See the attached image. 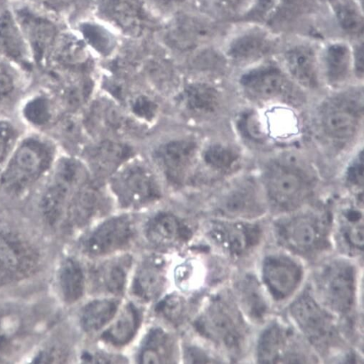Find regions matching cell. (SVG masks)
Returning <instances> with one entry per match:
<instances>
[{
	"instance_id": "cell-1",
	"label": "cell",
	"mask_w": 364,
	"mask_h": 364,
	"mask_svg": "<svg viewBox=\"0 0 364 364\" xmlns=\"http://www.w3.org/2000/svg\"><path fill=\"white\" fill-rule=\"evenodd\" d=\"M56 159L50 139L38 134L21 137L0 172V188L10 195H22L45 180Z\"/></svg>"
},
{
	"instance_id": "cell-2",
	"label": "cell",
	"mask_w": 364,
	"mask_h": 364,
	"mask_svg": "<svg viewBox=\"0 0 364 364\" xmlns=\"http://www.w3.org/2000/svg\"><path fill=\"white\" fill-rule=\"evenodd\" d=\"M9 6L23 33L33 62L46 64L62 32L58 18L33 0H12Z\"/></svg>"
},
{
	"instance_id": "cell-3",
	"label": "cell",
	"mask_w": 364,
	"mask_h": 364,
	"mask_svg": "<svg viewBox=\"0 0 364 364\" xmlns=\"http://www.w3.org/2000/svg\"><path fill=\"white\" fill-rule=\"evenodd\" d=\"M263 183L270 203L282 210L299 207L309 197L312 187L308 173L287 161L269 166L264 172Z\"/></svg>"
},
{
	"instance_id": "cell-4",
	"label": "cell",
	"mask_w": 364,
	"mask_h": 364,
	"mask_svg": "<svg viewBox=\"0 0 364 364\" xmlns=\"http://www.w3.org/2000/svg\"><path fill=\"white\" fill-rule=\"evenodd\" d=\"M96 6L105 25L128 38H141L157 26L154 12L144 0H97Z\"/></svg>"
},
{
	"instance_id": "cell-5",
	"label": "cell",
	"mask_w": 364,
	"mask_h": 364,
	"mask_svg": "<svg viewBox=\"0 0 364 364\" xmlns=\"http://www.w3.org/2000/svg\"><path fill=\"white\" fill-rule=\"evenodd\" d=\"M112 189L124 208L151 205L161 196L159 183L151 170L143 164H132L119 171L112 181Z\"/></svg>"
},
{
	"instance_id": "cell-6",
	"label": "cell",
	"mask_w": 364,
	"mask_h": 364,
	"mask_svg": "<svg viewBox=\"0 0 364 364\" xmlns=\"http://www.w3.org/2000/svg\"><path fill=\"white\" fill-rule=\"evenodd\" d=\"M198 333L230 350L237 351L244 339V326L232 304L217 298L196 322Z\"/></svg>"
},
{
	"instance_id": "cell-7",
	"label": "cell",
	"mask_w": 364,
	"mask_h": 364,
	"mask_svg": "<svg viewBox=\"0 0 364 364\" xmlns=\"http://www.w3.org/2000/svg\"><path fill=\"white\" fill-rule=\"evenodd\" d=\"M363 112L359 99L350 95L336 97L326 102L319 112L321 129L333 141H350L360 127Z\"/></svg>"
},
{
	"instance_id": "cell-8",
	"label": "cell",
	"mask_w": 364,
	"mask_h": 364,
	"mask_svg": "<svg viewBox=\"0 0 364 364\" xmlns=\"http://www.w3.org/2000/svg\"><path fill=\"white\" fill-rule=\"evenodd\" d=\"M240 84L247 95L259 102L296 103L301 98L294 84L274 65L250 70L242 77Z\"/></svg>"
},
{
	"instance_id": "cell-9",
	"label": "cell",
	"mask_w": 364,
	"mask_h": 364,
	"mask_svg": "<svg viewBox=\"0 0 364 364\" xmlns=\"http://www.w3.org/2000/svg\"><path fill=\"white\" fill-rule=\"evenodd\" d=\"M277 228L281 242L300 253H311L326 243L327 225L318 215H299L282 221Z\"/></svg>"
},
{
	"instance_id": "cell-10",
	"label": "cell",
	"mask_w": 364,
	"mask_h": 364,
	"mask_svg": "<svg viewBox=\"0 0 364 364\" xmlns=\"http://www.w3.org/2000/svg\"><path fill=\"white\" fill-rule=\"evenodd\" d=\"M136 234L129 215L114 216L103 222L82 241L84 252L92 257L108 255L128 247Z\"/></svg>"
},
{
	"instance_id": "cell-11",
	"label": "cell",
	"mask_w": 364,
	"mask_h": 364,
	"mask_svg": "<svg viewBox=\"0 0 364 364\" xmlns=\"http://www.w3.org/2000/svg\"><path fill=\"white\" fill-rule=\"evenodd\" d=\"M319 288L330 307L345 314L350 311L355 298V273L353 267L343 261H336L322 270Z\"/></svg>"
},
{
	"instance_id": "cell-12",
	"label": "cell",
	"mask_w": 364,
	"mask_h": 364,
	"mask_svg": "<svg viewBox=\"0 0 364 364\" xmlns=\"http://www.w3.org/2000/svg\"><path fill=\"white\" fill-rule=\"evenodd\" d=\"M301 266L284 256H269L263 264V279L269 292L277 300L292 295L302 279Z\"/></svg>"
},
{
	"instance_id": "cell-13",
	"label": "cell",
	"mask_w": 364,
	"mask_h": 364,
	"mask_svg": "<svg viewBox=\"0 0 364 364\" xmlns=\"http://www.w3.org/2000/svg\"><path fill=\"white\" fill-rule=\"evenodd\" d=\"M291 313L314 343H325L333 335L331 316L309 294L303 295L291 306Z\"/></svg>"
},
{
	"instance_id": "cell-14",
	"label": "cell",
	"mask_w": 364,
	"mask_h": 364,
	"mask_svg": "<svg viewBox=\"0 0 364 364\" xmlns=\"http://www.w3.org/2000/svg\"><path fill=\"white\" fill-rule=\"evenodd\" d=\"M166 283V261L161 256L151 255L138 266L132 283V293L141 301L151 302L161 295Z\"/></svg>"
},
{
	"instance_id": "cell-15",
	"label": "cell",
	"mask_w": 364,
	"mask_h": 364,
	"mask_svg": "<svg viewBox=\"0 0 364 364\" xmlns=\"http://www.w3.org/2000/svg\"><path fill=\"white\" fill-rule=\"evenodd\" d=\"M33 250L14 235L0 233V284L28 273L35 263Z\"/></svg>"
},
{
	"instance_id": "cell-16",
	"label": "cell",
	"mask_w": 364,
	"mask_h": 364,
	"mask_svg": "<svg viewBox=\"0 0 364 364\" xmlns=\"http://www.w3.org/2000/svg\"><path fill=\"white\" fill-rule=\"evenodd\" d=\"M206 235L214 245L233 256L242 255L255 247L259 238L255 227L220 222L211 223Z\"/></svg>"
},
{
	"instance_id": "cell-17",
	"label": "cell",
	"mask_w": 364,
	"mask_h": 364,
	"mask_svg": "<svg viewBox=\"0 0 364 364\" xmlns=\"http://www.w3.org/2000/svg\"><path fill=\"white\" fill-rule=\"evenodd\" d=\"M145 237L154 246L176 248L188 242L192 232L189 227L173 213L161 212L155 215L145 225Z\"/></svg>"
},
{
	"instance_id": "cell-18",
	"label": "cell",
	"mask_w": 364,
	"mask_h": 364,
	"mask_svg": "<svg viewBox=\"0 0 364 364\" xmlns=\"http://www.w3.org/2000/svg\"><path fill=\"white\" fill-rule=\"evenodd\" d=\"M0 56L26 67L33 59L23 33L9 6L0 8Z\"/></svg>"
},
{
	"instance_id": "cell-19",
	"label": "cell",
	"mask_w": 364,
	"mask_h": 364,
	"mask_svg": "<svg viewBox=\"0 0 364 364\" xmlns=\"http://www.w3.org/2000/svg\"><path fill=\"white\" fill-rule=\"evenodd\" d=\"M213 28L207 22L190 15H182L174 18L165 33L167 44L176 50H194L207 41Z\"/></svg>"
},
{
	"instance_id": "cell-20",
	"label": "cell",
	"mask_w": 364,
	"mask_h": 364,
	"mask_svg": "<svg viewBox=\"0 0 364 364\" xmlns=\"http://www.w3.org/2000/svg\"><path fill=\"white\" fill-rule=\"evenodd\" d=\"M197 152L195 142L187 139L169 141L162 145L156 153L158 164L173 183L185 178Z\"/></svg>"
},
{
	"instance_id": "cell-21",
	"label": "cell",
	"mask_w": 364,
	"mask_h": 364,
	"mask_svg": "<svg viewBox=\"0 0 364 364\" xmlns=\"http://www.w3.org/2000/svg\"><path fill=\"white\" fill-rule=\"evenodd\" d=\"M132 264V258L129 255H123L103 262L92 272L95 287L102 293L113 296L122 295Z\"/></svg>"
},
{
	"instance_id": "cell-22",
	"label": "cell",
	"mask_w": 364,
	"mask_h": 364,
	"mask_svg": "<svg viewBox=\"0 0 364 364\" xmlns=\"http://www.w3.org/2000/svg\"><path fill=\"white\" fill-rule=\"evenodd\" d=\"M105 206L102 192L87 183L72 196L66 213L70 223L82 227L98 216L104 210Z\"/></svg>"
},
{
	"instance_id": "cell-23",
	"label": "cell",
	"mask_w": 364,
	"mask_h": 364,
	"mask_svg": "<svg viewBox=\"0 0 364 364\" xmlns=\"http://www.w3.org/2000/svg\"><path fill=\"white\" fill-rule=\"evenodd\" d=\"M286 66L300 85L314 89L318 86V69L316 53L312 48L300 45L289 48L284 54Z\"/></svg>"
},
{
	"instance_id": "cell-24",
	"label": "cell",
	"mask_w": 364,
	"mask_h": 364,
	"mask_svg": "<svg viewBox=\"0 0 364 364\" xmlns=\"http://www.w3.org/2000/svg\"><path fill=\"white\" fill-rule=\"evenodd\" d=\"M174 340L163 328L154 327L144 338L138 353L139 363H173L176 356Z\"/></svg>"
},
{
	"instance_id": "cell-25",
	"label": "cell",
	"mask_w": 364,
	"mask_h": 364,
	"mask_svg": "<svg viewBox=\"0 0 364 364\" xmlns=\"http://www.w3.org/2000/svg\"><path fill=\"white\" fill-rule=\"evenodd\" d=\"M132 155L127 144L114 141H102L89 153L88 159L93 169L100 176L112 174Z\"/></svg>"
},
{
	"instance_id": "cell-26",
	"label": "cell",
	"mask_w": 364,
	"mask_h": 364,
	"mask_svg": "<svg viewBox=\"0 0 364 364\" xmlns=\"http://www.w3.org/2000/svg\"><path fill=\"white\" fill-rule=\"evenodd\" d=\"M141 311L133 304L127 305L118 318L102 335L105 343L117 347L129 344L136 336L141 323Z\"/></svg>"
},
{
	"instance_id": "cell-27",
	"label": "cell",
	"mask_w": 364,
	"mask_h": 364,
	"mask_svg": "<svg viewBox=\"0 0 364 364\" xmlns=\"http://www.w3.org/2000/svg\"><path fill=\"white\" fill-rule=\"evenodd\" d=\"M273 41L265 32L250 31L237 36L230 43L228 55L237 61H248L259 58L268 53Z\"/></svg>"
},
{
	"instance_id": "cell-28",
	"label": "cell",
	"mask_w": 364,
	"mask_h": 364,
	"mask_svg": "<svg viewBox=\"0 0 364 364\" xmlns=\"http://www.w3.org/2000/svg\"><path fill=\"white\" fill-rule=\"evenodd\" d=\"M257 186L250 181L237 183L229 191L223 203L224 210L229 214L242 215L257 211L259 196Z\"/></svg>"
},
{
	"instance_id": "cell-29",
	"label": "cell",
	"mask_w": 364,
	"mask_h": 364,
	"mask_svg": "<svg viewBox=\"0 0 364 364\" xmlns=\"http://www.w3.org/2000/svg\"><path fill=\"white\" fill-rule=\"evenodd\" d=\"M119 303L113 299L94 300L82 311L80 323L86 332L100 331L110 323L117 314Z\"/></svg>"
},
{
	"instance_id": "cell-30",
	"label": "cell",
	"mask_w": 364,
	"mask_h": 364,
	"mask_svg": "<svg viewBox=\"0 0 364 364\" xmlns=\"http://www.w3.org/2000/svg\"><path fill=\"white\" fill-rule=\"evenodd\" d=\"M59 284L63 299L68 304H75L82 298L85 290V276L77 260H65L59 271Z\"/></svg>"
},
{
	"instance_id": "cell-31",
	"label": "cell",
	"mask_w": 364,
	"mask_h": 364,
	"mask_svg": "<svg viewBox=\"0 0 364 364\" xmlns=\"http://www.w3.org/2000/svg\"><path fill=\"white\" fill-rule=\"evenodd\" d=\"M326 75L331 85L343 84L348 77L351 65V53L343 43L331 45L324 55Z\"/></svg>"
},
{
	"instance_id": "cell-32",
	"label": "cell",
	"mask_w": 364,
	"mask_h": 364,
	"mask_svg": "<svg viewBox=\"0 0 364 364\" xmlns=\"http://www.w3.org/2000/svg\"><path fill=\"white\" fill-rule=\"evenodd\" d=\"M183 102L188 110L199 114L213 113L220 103V97L213 87L205 84L189 85L183 94Z\"/></svg>"
},
{
	"instance_id": "cell-33",
	"label": "cell",
	"mask_w": 364,
	"mask_h": 364,
	"mask_svg": "<svg viewBox=\"0 0 364 364\" xmlns=\"http://www.w3.org/2000/svg\"><path fill=\"white\" fill-rule=\"evenodd\" d=\"M237 290L240 301L250 317L256 320L263 318L267 307L257 281L253 277L247 276L239 282Z\"/></svg>"
},
{
	"instance_id": "cell-34",
	"label": "cell",
	"mask_w": 364,
	"mask_h": 364,
	"mask_svg": "<svg viewBox=\"0 0 364 364\" xmlns=\"http://www.w3.org/2000/svg\"><path fill=\"white\" fill-rule=\"evenodd\" d=\"M283 331L277 325L267 328L260 337L258 358L261 363H275L280 358L284 346Z\"/></svg>"
},
{
	"instance_id": "cell-35",
	"label": "cell",
	"mask_w": 364,
	"mask_h": 364,
	"mask_svg": "<svg viewBox=\"0 0 364 364\" xmlns=\"http://www.w3.org/2000/svg\"><path fill=\"white\" fill-rule=\"evenodd\" d=\"M82 37L87 45L98 53L108 55L116 46L114 35L100 23H85L81 25Z\"/></svg>"
},
{
	"instance_id": "cell-36",
	"label": "cell",
	"mask_w": 364,
	"mask_h": 364,
	"mask_svg": "<svg viewBox=\"0 0 364 364\" xmlns=\"http://www.w3.org/2000/svg\"><path fill=\"white\" fill-rule=\"evenodd\" d=\"M203 160L210 168L229 171L238 161L239 155L232 149L220 144L210 145L203 153Z\"/></svg>"
},
{
	"instance_id": "cell-37",
	"label": "cell",
	"mask_w": 364,
	"mask_h": 364,
	"mask_svg": "<svg viewBox=\"0 0 364 364\" xmlns=\"http://www.w3.org/2000/svg\"><path fill=\"white\" fill-rule=\"evenodd\" d=\"M156 311L166 321L178 326L186 318L188 304L181 296L172 294L166 296L158 304Z\"/></svg>"
},
{
	"instance_id": "cell-38",
	"label": "cell",
	"mask_w": 364,
	"mask_h": 364,
	"mask_svg": "<svg viewBox=\"0 0 364 364\" xmlns=\"http://www.w3.org/2000/svg\"><path fill=\"white\" fill-rule=\"evenodd\" d=\"M20 138L16 126L7 119L0 118V172L7 163Z\"/></svg>"
},
{
	"instance_id": "cell-39",
	"label": "cell",
	"mask_w": 364,
	"mask_h": 364,
	"mask_svg": "<svg viewBox=\"0 0 364 364\" xmlns=\"http://www.w3.org/2000/svg\"><path fill=\"white\" fill-rule=\"evenodd\" d=\"M16 64L0 56V104L11 98L18 87Z\"/></svg>"
},
{
	"instance_id": "cell-40",
	"label": "cell",
	"mask_w": 364,
	"mask_h": 364,
	"mask_svg": "<svg viewBox=\"0 0 364 364\" xmlns=\"http://www.w3.org/2000/svg\"><path fill=\"white\" fill-rule=\"evenodd\" d=\"M336 14L343 31L352 35L362 33L363 18L355 7L347 3H340L336 6Z\"/></svg>"
},
{
	"instance_id": "cell-41",
	"label": "cell",
	"mask_w": 364,
	"mask_h": 364,
	"mask_svg": "<svg viewBox=\"0 0 364 364\" xmlns=\"http://www.w3.org/2000/svg\"><path fill=\"white\" fill-rule=\"evenodd\" d=\"M35 3L55 15L68 16L90 5L92 0H33Z\"/></svg>"
},
{
	"instance_id": "cell-42",
	"label": "cell",
	"mask_w": 364,
	"mask_h": 364,
	"mask_svg": "<svg viewBox=\"0 0 364 364\" xmlns=\"http://www.w3.org/2000/svg\"><path fill=\"white\" fill-rule=\"evenodd\" d=\"M311 0H281L278 14L279 21H287L304 13L310 6Z\"/></svg>"
},
{
	"instance_id": "cell-43",
	"label": "cell",
	"mask_w": 364,
	"mask_h": 364,
	"mask_svg": "<svg viewBox=\"0 0 364 364\" xmlns=\"http://www.w3.org/2000/svg\"><path fill=\"white\" fill-rule=\"evenodd\" d=\"M277 0H256L253 7L245 15L247 21H262L265 20L277 5Z\"/></svg>"
},
{
	"instance_id": "cell-44",
	"label": "cell",
	"mask_w": 364,
	"mask_h": 364,
	"mask_svg": "<svg viewBox=\"0 0 364 364\" xmlns=\"http://www.w3.org/2000/svg\"><path fill=\"white\" fill-rule=\"evenodd\" d=\"M30 119L36 124H43L50 118V107L47 101L36 99L27 107L26 112Z\"/></svg>"
},
{
	"instance_id": "cell-45",
	"label": "cell",
	"mask_w": 364,
	"mask_h": 364,
	"mask_svg": "<svg viewBox=\"0 0 364 364\" xmlns=\"http://www.w3.org/2000/svg\"><path fill=\"white\" fill-rule=\"evenodd\" d=\"M363 152L361 151L351 162L347 170L348 182L353 186L362 188L363 186Z\"/></svg>"
},
{
	"instance_id": "cell-46",
	"label": "cell",
	"mask_w": 364,
	"mask_h": 364,
	"mask_svg": "<svg viewBox=\"0 0 364 364\" xmlns=\"http://www.w3.org/2000/svg\"><path fill=\"white\" fill-rule=\"evenodd\" d=\"M240 130L253 140H262L263 132L257 117L253 114L245 115L240 121Z\"/></svg>"
},
{
	"instance_id": "cell-47",
	"label": "cell",
	"mask_w": 364,
	"mask_h": 364,
	"mask_svg": "<svg viewBox=\"0 0 364 364\" xmlns=\"http://www.w3.org/2000/svg\"><path fill=\"white\" fill-rule=\"evenodd\" d=\"M155 13L168 14L176 12L188 0H144Z\"/></svg>"
},
{
	"instance_id": "cell-48",
	"label": "cell",
	"mask_w": 364,
	"mask_h": 364,
	"mask_svg": "<svg viewBox=\"0 0 364 364\" xmlns=\"http://www.w3.org/2000/svg\"><path fill=\"white\" fill-rule=\"evenodd\" d=\"M136 114L144 119H153L156 112L157 106L150 99L141 97L136 100L132 106Z\"/></svg>"
},
{
	"instance_id": "cell-49",
	"label": "cell",
	"mask_w": 364,
	"mask_h": 364,
	"mask_svg": "<svg viewBox=\"0 0 364 364\" xmlns=\"http://www.w3.org/2000/svg\"><path fill=\"white\" fill-rule=\"evenodd\" d=\"M248 0H212L215 8L228 13H234L243 7Z\"/></svg>"
},
{
	"instance_id": "cell-50",
	"label": "cell",
	"mask_w": 364,
	"mask_h": 364,
	"mask_svg": "<svg viewBox=\"0 0 364 364\" xmlns=\"http://www.w3.org/2000/svg\"><path fill=\"white\" fill-rule=\"evenodd\" d=\"M186 358L189 363H207L210 361L206 353L196 347H190L186 350Z\"/></svg>"
},
{
	"instance_id": "cell-51",
	"label": "cell",
	"mask_w": 364,
	"mask_h": 364,
	"mask_svg": "<svg viewBox=\"0 0 364 364\" xmlns=\"http://www.w3.org/2000/svg\"><path fill=\"white\" fill-rule=\"evenodd\" d=\"M354 57L356 75L361 78L363 76V47L362 45L356 48Z\"/></svg>"
}]
</instances>
